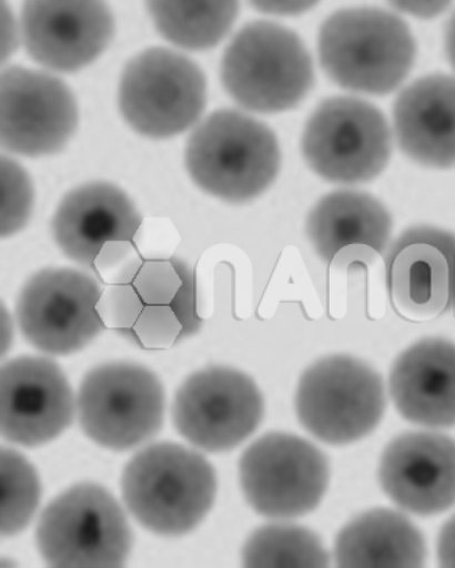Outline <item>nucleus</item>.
<instances>
[{
    "label": "nucleus",
    "instance_id": "obj_1",
    "mask_svg": "<svg viewBox=\"0 0 455 568\" xmlns=\"http://www.w3.org/2000/svg\"><path fill=\"white\" fill-rule=\"evenodd\" d=\"M104 325L145 351H162L201 332L194 271L179 257L136 260L99 303Z\"/></svg>",
    "mask_w": 455,
    "mask_h": 568
},
{
    "label": "nucleus",
    "instance_id": "obj_2",
    "mask_svg": "<svg viewBox=\"0 0 455 568\" xmlns=\"http://www.w3.org/2000/svg\"><path fill=\"white\" fill-rule=\"evenodd\" d=\"M121 491L140 525L154 535L181 537L213 508L218 477L201 454L176 443H155L128 463Z\"/></svg>",
    "mask_w": 455,
    "mask_h": 568
},
{
    "label": "nucleus",
    "instance_id": "obj_3",
    "mask_svg": "<svg viewBox=\"0 0 455 568\" xmlns=\"http://www.w3.org/2000/svg\"><path fill=\"white\" fill-rule=\"evenodd\" d=\"M325 74L340 88L387 95L410 75L416 42L397 14L377 8H350L327 17L318 34Z\"/></svg>",
    "mask_w": 455,
    "mask_h": 568
},
{
    "label": "nucleus",
    "instance_id": "obj_4",
    "mask_svg": "<svg viewBox=\"0 0 455 568\" xmlns=\"http://www.w3.org/2000/svg\"><path fill=\"white\" fill-rule=\"evenodd\" d=\"M185 165L192 181L205 193L244 203L274 183L282 152L269 126L239 111L220 110L190 135Z\"/></svg>",
    "mask_w": 455,
    "mask_h": 568
},
{
    "label": "nucleus",
    "instance_id": "obj_5",
    "mask_svg": "<svg viewBox=\"0 0 455 568\" xmlns=\"http://www.w3.org/2000/svg\"><path fill=\"white\" fill-rule=\"evenodd\" d=\"M221 81L243 109L284 112L300 105L313 88V61L294 31L255 21L244 26L226 47Z\"/></svg>",
    "mask_w": 455,
    "mask_h": 568
},
{
    "label": "nucleus",
    "instance_id": "obj_6",
    "mask_svg": "<svg viewBox=\"0 0 455 568\" xmlns=\"http://www.w3.org/2000/svg\"><path fill=\"white\" fill-rule=\"evenodd\" d=\"M37 542L51 567L113 568L128 561L133 535L124 510L107 488L81 484L43 510Z\"/></svg>",
    "mask_w": 455,
    "mask_h": 568
},
{
    "label": "nucleus",
    "instance_id": "obj_7",
    "mask_svg": "<svg viewBox=\"0 0 455 568\" xmlns=\"http://www.w3.org/2000/svg\"><path fill=\"white\" fill-rule=\"evenodd\" d=\"M381 375L348 355L326 356L309 367L295 393L297 419L331 445H346L371 435L386 412Z\"/></svg>",
    "mask_w": 455,
    "mask_h": 568
},
{
    "label": "nucleus",
    "instance_id": "obj_8",
    "mask_svg": "<svg viewBox=\"0 0 455 568\" xmlns=\"http://www.w3.org/2000/svg\"><path fill=\"white\" fill-rule=\"evenodd\" d=\"M302 151L307 165L327 182H371L391 161L392 132L373 103L328 98L309 118Z\"/></svg>",
    "mask_w": 455,
    "mask_h": 568
},
{
    "label": "nucleus",
    "instance_id": "obj_9",
    "mask_svg": "<svg viewBox=\"0 0 455 568\" xmlns=\"http://www.w3.org/2000/svg\"><path fill=\"white\" fill-rule=\"evenodd\" d=\"M206 103V79L186 57L154 47L122 72L119 108L128 124L154 140L178 135L198 123Z\"/></svg>",
    "mask_w": 455,
    "mask_h": 568
},
{
    "label": "nucleus",
    "instance_id": "obj_10",
    "mask_svg": "<svg viewBox=\"0 0 455 568\" xmlns=\"http://www.w3.org/2000/svg\"><path fill=\"white\" fill-rule=\"evenodd\" d=\"M82 432L102 447L128 452L160 434L165 392L150 369L130 363L95 367L78 393Z\"/></svg>",
    "mask_w": 455,
    "mask_h": 568
},
{
    "label": "nucleus",
    "instance_id": "obj_11",
    "mask_svg": "<svg viewBox=\"0 0 455 568\" xmlns=\"http://www.w3.org/2000/svg\"><path fill=\"white\" fill-rule=\"evenodd\" d=\"M239 474L243 495L257 514L290 520L320 506L328 487L330 464L310 442L272 433L243 453Z\"/></svg>",
    "mask_w": 455,
    "mask_h": 568
},
{
    "label": "nucleus",
    "instance_id": "obj_12",
    "mask_svg": "<svg viewBox=\"0 0 455 568\" xmlns=\"http://www.w3.org/2000/svg\"><path fill=\"white\" fill-rule=\"evenodd\" d=\"M102 295L90 274L47 268L23 286L16 304L17 323L38 351L54 356L74 354L107 328L99 312Z\"/></svg>",
    "mask_w": 455,
    "mask_h": 568
},
{
    "label": "nucleus",
    "instance_id": "obj_13",
    "mask_svg": "<svg viewBox=\"0 0 455 568\" xmlns=\"http://www.w3.org/2000/svg\"><path fill=\"white\" fill-rule=\"evenodd\" d=\"M264 415V398L252 378L226 367L190 375L172 404L179 434L206 453L235 449L256 432Z\"/></svg>",
    "mask_w": 455,
    "mask_h": 568
},
{
    "label": "nucleus",
    "instance_id": "obj_14",
    "mask_svg": "<svg viewBox=\"0 0 455 568\" xmlns=\"http://www.w3.org/2000/svg\"><path fill=\"white\" fill-rule=\"evenodd\" d=\"M142 216L118 186L83 184L68 193L52 217V235L70 261L87 270L115 266L135 247Z\"/></svg>",
    "mask_w": 455,
    "mask_h": 568
},
{
    "label": "nucleus",
    "instance_id": "obj_15",
    "mask_svg": "<svg viewBox=\"0 0 455 568\" xmlns=\"http://www.w3.org/2000/svg\"><path fill=\"white\" fill-rule=\"evenodd\" d=\"M78 102L60 79L9 65L0 73V145L26 158L61 151L78 128Z\"/></svg>",
    "mask_w": 455,
    "mask_h": 568
},
{
    "label": "nucleus",
    "instance_id": "obj_16",
    "mask_svg": "<svg viewBox=\"0 0 455 568\" xmlns=\"http://www.w3.org/2000/svg\"><path fill=\"white\" fill-rule=\"evenodd\" d=\"M77 412L73 388L54 361L21 356L0 369V433L6 440L44 445L73 424Z\"/></svg>",
    "mask_w": 455,
    "mask_h": 568
},
{
    "label": "nucleus",
    "instance_id": "obj_17",
    "mask_svg": "<svg viewBox=\"0 0 455 568\" xmlns=\"http://www.w3.org/2000/svg\"><path fill=\"white\" fill-rule=\"evenodd\" d=\"M114 17L108 3L27 0L21 33L34 62L61 73H74L94 62L113 40Z\"/></svg>",
    "mask_w": 455,
    "mask_h": 568
},
{
    "label": "nucleus",
    "instance_id": "obj_18",
    "mask_svg": "<svg viewBox=\"0 0 455 568\" xmlns=\"http://www.w3.org/2000/svg\"><path fill=\"white\" fill-rule=\"evenodd\" d=\"M391 298L413 317L443 316L455 307V234L429 226L402 233L386 255Z\"/></svg>",
    "mask_w": 455,
    "mask_h": 568
},
{
    "label": "nucleus",
    "instance_id": "obj_19",
    "mask_svg": "<svg viewBox=\"0 0 455 568\" xmlns=\"http://www.w3.org/2000/svg\"><path fill=\"white\" fill-rule=\"evenodd\" d=\"M378 479L391 500L411 514L433 516L455 505V440L437 433H410L384 450Z\"/></svg>",
    "mask_w": 455,
    "mask_h": 568
},
{
    "label": "nucleus",
    "instance_id": "obj_20",
    "mask_svg": "<svg viewBox=\"0 0 455 568\" xmlns=\"http://www.w3.org/2000/svg\"><path fill=\"white\" fill-rule=\"evenodd\" d=\"M393 219L373 195L337 191L325 195L310 212L306 233L321 260L341 267L372 263L386 251Z\"/></svg>",
    "mask_w": 455,
    "mask_h": 568
},
{
    "label": "nucleus",
    "instance_id": "obj_21",
    "mask_svg": "<svg viewBox=\"0 0 455 568\" xmlns=\"http://www.w3.org/2000/svg\"><path fill=\"white\" fill-rule=\"evenodd\" d=\"M390 393L406 420L428 428L455 426V344L437 337L414 343L392 367Z\"/></svg>",
    "mask_w": 455,
    "mask_h": 568
},
{
    "label": "nucleus",
    "instance_id": "obj_22",
    "mask_svg": "<svg viewBox=\"0 0 455 568\" xmlns=\"http://www.w3.org/2000/svg\"><path fill=\"white\" fill-rule=\"evenodd\" d=\"M402 152L435 169L455 165V78L432 74L402 90L393 106Z\"/></svg>",
    "mask_w": 455,
    "mask_h": 568
},
{
    "label": "nucleus",
    "instance_id": "obj_23",
    "mask_svg": "<svg viewBox=\"0 0 455 568\" xmlns=\"http://www.w3.org/2000/svg\"><path fill=\"white\" fill-rule=\"evenodd\" d=\"M334 557L345 568H416L425 566L423 532L404 514L378 508L348 523L336 539Z\"/></svg>",
    "mask_w": 455,
    "mask_h": 568
},
{
    "label": "nucleus",
    "instance_id": "obj_24",
    "mask_svg": "<svg viewBox=\"0 0 455 568\" xmlns=\"http://www.w3.org/2000/svg\"><path fill=\"white\" fill-rule=\"evenodd\" d=\"M152 21L162 37L180 48L202 51L216 47L234 26L240 3L146 2Z\"/></svg>",
    "mask_w": 455,
    "mask_h": 568
},
{
    "label": "nucleus",
    "instance_id": "obj_25",
    "mask_svg": "<svg viewBox=\"0 0 455 568\" xmlns=\"http://www.w3.org/2000/svg\"><path fill=\"white\" fill-rule=\"evenodd\" d=\"M242 562L253 568H323L330 555L316 532L276 524L253 532L242 548Z\"/></svg>",
    "mask_w": 455,
    "mask_h": 568
},
{
    "label": "nucleus",
    "instance_id": "obj_26",
    "mask_svg": "<svg viewBox=\"0 0 455 568\" xmlns=\"http://www.w3.org/2000/svg\"><path fill=\"white\" fill-rule=\"evenodd\" d=\"M0 535L14 537L30 524L41 500L37 469L20 453L0 450Z\"/></svg>",
    "mask_w": 455,
    "mask_h": 568
},
{
    "label": "nucleus",
    "instance_id": "obj_27",
    "mask_svg": "<svg viewBox=\"0 0 455 568\" xmlns=\"http://www.w3.org/2000/svg\"><path fill=\"white\" fill-rule=\"evenodd\" d=\"M0 236L8 237L27 226L33 209V186L28 172L16 161L0 158Z\"/></svg>",
    "mask_w": 455,
    "mask_h": 568
},
{
    "label": "nucleus",
    "instance_id": "obj_28",
    "mask_svg": "<svg viewBox=\"0 0 455 568\" xmlns=\"http://www.w3.org/2000/svg\"><path fill=\"white\" fill-rule=\"evenodd\" d=\"M436 552L441 566L455 568V515L443 526L437 537Z\"/></svg>",
    "mask_w": 455,
    "mask_h": 568
},
{
    "label": "nucleus",
    "instance_id": "obj_29",
    "mask_svg": "<svg viewBox=\"0 0 455 568\" xmlns=\"http://www.w3.org/2000/svg\"><path fill=\"white\" fill-rule=\"evenodd\" d=\"M391 6L418 19L429 20L445 12L451 7V2H398Z\"/></svg>",
    "mask_w": 455,
    "mask_h": 568
},
{
    "label": "nucleus",
    "instance_id": "obj_30",
    "mask_svg": "<svg viewBox=\"0 0 455 568\" xmlns=\"http://www.w3.org/2000/svg\"><path fill=\"white\" fill-rule=\"evenodd\" d=\"M317 3L313 2H254L252 6L261 11L272 14H301L312 8L316 7Z\"/></svg>",
    "mask_w": 455,
    "mask_h": 568
},
{
    "label": "nucleus",
    "instance_id": "obj_31",
    "mask_svg": "<svg viewBox=\"0 0 455 568\" xmlns=\"http://www.w3.org/2000/svg\"><path fill=\"white\" fill-rule=\"evenodd\" d=\"M2 28L3 32L10 31L9 37H3V54L2 61L4 62L9 55L12 54V51L16 49L17 39L14 37L16 29L13 28V19L11 12H9L8 7L4 2H2Z\"/></svg>",
    "mask_w": 455,
    "mask_h": 568
},
{
    "label": "nucleus",
    "instance_id": "obj_32",
    "mask_svg": "<svg viewBox=\"0 0 455 568\" xmlns=\"http://www.w3.org/2000/svg\"><path fill=\"white\" fill-rule=\"evenodd\" d=\"M445 50L447 59L455 71V12L452 14L446 26Z\"/></svg>",
    "mask_w": 455,
    "mask_h": 568
}]
</instances>
